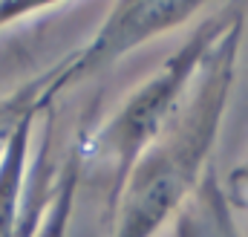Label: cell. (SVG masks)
Segmentation results:
<instances>
[{"label":"cell","mask_w":248,"mask_h":237,"mask_svg":"<svg viewBox=\"0 0 248 237\" xmlns=\"http://www.w3.org/2000/svg\"><path fill=\"white\" fill-rule=\"evenodd\" d=\"M231 188L237 191V197H240L243 203H248V159H246V165H240V168L234 171V177H231Z\"/></svg>","instance_id":"cell-6"},{"label":"cell","mask_w":248,"mask_h":237,"mask_svg":"<svg viewBox=\"0 0 248 237\" xmlns=\"http://www.w3.org/2000/svg\"><path fill=\"white\" fill-rule=\"evenodd\" d=\"M9 20H12L9 9H6V6H0V26H3V23H9Z\"/></svg>","instance_id":"cell-7"},{"label":"cell","mask_w":248,"mask_h":237,"mask_svg":"<svg viewBox=\"0 0 248 237\" xmlns=\"http://www.w3.org/2000/svg\"><path fill=\"white\" fill-rule=\"evenodd\" d=\"M243 12L214 44L182 107L130 168L122 185L116 237H153L199 182L231 93L240 35L246 26Z\"/></svg>","instance_id":"cell-1"},{"label":"cell","mask_w":248,"mask_h":237,"mask_svg":"<svg viewBox=\"0 0 248 237\" xmlns=\"http://www.w3.org/2000/svg\"><path fill=\"white\" fill-rule=\"evenodd\" d=\"M49 81H52V72L44 75V78H38V81H32V84H26V87H20L17 93L0 99V156L6 151L12 133L17 130V124L23 118L35 116L38 107H44L52 99L49 96Z\"/></svg>","instance_id":"cell-5"},{"label":"cell","mask_w":248,"mask_h":237,"mask_svg":"<svg viewBox=\"0 0 248 237\" xmlns=\"http://www.w3.org/2000/svg\"><path fill=\"white\" fill-rule=\"evenodd\" d=\"M205 12L199 3H122L110 9L107 23L98 29V35L69 61L52 69L49 96H58L61 90L101 72L104 67L116 64L127 52L139 50L141 44L176 29L187 17Z\"/></svg>","instance_id":"cell-3"},{"label":"cell","mask_w":248,"mask_h":237,"mask_svg":"<svg viewBox=\"0 0 248 237\" xmlns=\"http://www.w3.org/2000/svg\"><path fill=\"white\" fill-rule=\"evenodd\" d=\"M240 12H243V6L214 9V15L190 32L185 47L176 50L165 61V67L153 78H147L107 124L104 136L98 139V151L113 162L116 179L122 185L130 174V168L136 165V159L147 151V145L162 133V127L182 107V102L190 93L202 64L208 61L211 50H214V44L237 20Z\"/></svg>","instance_id":"cell-2"},{"label":"cell","mask_w":248,"mask_h":237,"mask_svg":"<svg viewBox=\"0 0 248 237\" xmlns=\"http://www.w3.org/2000/svg\"><path fill=\"white\" fill-rule=\"evenodd\" d=\"M32 118H23L17 130L12 133L3 156H0V237H17V200L23 188V168H26V151L32 136Z\"/></svg>","instance_id":"cell-4"}]
</instances>
